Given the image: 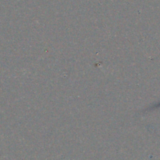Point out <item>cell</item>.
<instances>
[{
  "label": "cell",
  "mask_w": 160,
  "mask_h": 160,
  "mask_svg": "<svg viewBox=\"0 0 160 160\" xmlns=\"http://www.w3.org/2000/svg\"><path fill=\"white\" fill-rule=\"evenodd\" d=\"M156 107H160V104H159L156 105V106H155V107H154V108H156Z\"/></svg>",
  "instance_id": "cell-1"
}]
</instances>
